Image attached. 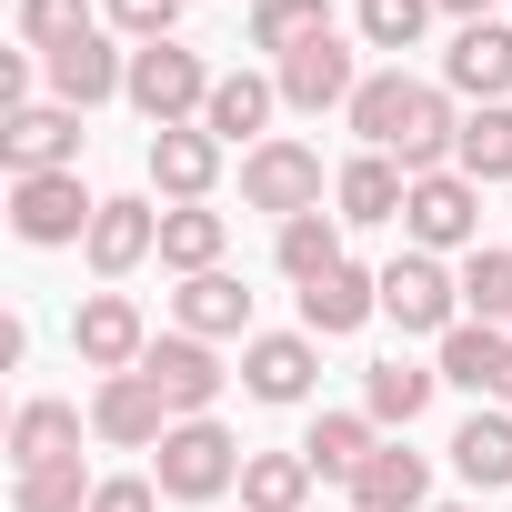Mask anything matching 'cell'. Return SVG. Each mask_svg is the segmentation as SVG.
<instances>
[{
	"instance_id": "e575fe53",
	"label": "cell",
	"mask_w": 512,
	"mask_h": 512,
	"mask_svg": "<svg viewBox=\"0 0 512 512\" xmlns=\"http://www.w3.org/2000/svg\"><path fill=\"white\" fill-rule=\"evenodd\" d=\"M352 31H362L372 51H422L432 0H352Z\"/></svg>"
},
{
	"instance_id": "5b68a950",
	"label": "cell",
	"mask_w": 512,
	"mask_h": 512,
	"mask_svg": "<svg viewBox=\"0 0 512 512\" xmlns=\"http://www.w3.org/2000/svg\"><path fill=\"white\" fill-rule=\"evenodd\" d=\"M241 201H251V211H272V221L322 211V151L292 141V131H272L262 151H241Z\"/></svg>"
},
{
	"instance_id": "f546056e",
	"label": "cell",
	"mask_w": 512,
	"mask_h": 512,
	"mask_svg": "<svg viewBox=\"0 0 512 512\" xmlns=\"http://www.w3.org/2000/svg\"><path fill=\"white\" fill-rule=\"evenodd\" d=\"M452 171H462V181H512V101H482V111H462Z\"/></svg>"
},
{
	"instance_id": "e0dca14e",
	"label": "cell",
	"mask_w": 512,
	"mask_h": 512,
	"mask_svg": "<svg viewBox=\"0 0 512 512\" xmlns=\"http://www.w3.org/2000/svg\"><path fill=\"white\" fill-rule=\"evenodd\" d=\"M151 251H161V211H151L141 191H121V201H101V221H91V241H81V262H91L101 282H131Z\"/></svg>"
},
{
	"instance_id": "9c48e42d",
	"label": "cell",
	"mask_w": 512,
	"mask_h": 512,
	"mask_svg": "<svg viewBox=\"0 0 512 512\" xmlns=\"http://www.w3.org/2000/svg\"><path fill=\"white\" fill-rule=\"evenodd\" d=\"M141 382L171 402V422H201V412L231 392L221 352H211V342H191V332H151V352H141Z\"/></svg>"
},
{
	"instance_id": "8d00e7d4",
	"label": "cell",
	"mask_w": 512,
	"mask_h": 512,
	"mask_svg": "<svg viewBox=\"0 0 512 512\" xmlns=\"http://www.w3.org/2000/svg\"><path fill=\"white\" fill-rule=\"evenodd\" d=\"M101 21L141 51V41H171V31H181V0H101Z\"/></svg>"
},
{
	"instance_id": "b9f144b4",
	"label": "cell",
	"mask_w": 512,
	"mask_h": 512,
	"mask_svg": "<svg viewBox=\"0 0 512 512\" xmlns=\"http://www.w3.org/2000/svg\"><path fill=\"white\" fill-rule=\"evenodd\" d=\"M422 512H472V502H422Z\"/></svg>"
},
{
	"instance_id": "f35d334b",
	"label": "cell",
	"mask_w": 512,
	"mask_h": 512,
	"mask_svg": "<svg viewBox=\"0 0 512 512\" xmlns=\"http://www.w3.org/2000/svg\"><path fill=\"white\" fill-rule=\"evenodd\" d=\"M31 61H41V51H11V61H0V101H11V111H31Z\"/></svg>"
},
{
	"instance_id": "836d02e7",
	"label": "cell",
	"mask_w": 512,
	"mask_h": 512,
	"mask_svg": "<svg viewBox=\"0 0 512 512\" xmlns=\"http://www.w3.org/2000/svg\"><path fill=\"white\" fill-rule=\"evenodd\" d=\"M91 472L81 462H51V472H11V512H91Z\"/></svg>"
},
{
	"instance_id": "cb8c5ba5",
	"label": "cell",
	"mask_w": 512,
	"mask_h": 512,
	"mask_svg": "<svg viewBox=\"0 0 512 512\" xmlns=\"http://www.w3.org/2000/svg\"><path fill=\"white\" fill-rule=\"evenodd\" d=\"M432 502V462L412 442H382L362 472H352V512H422Z\"/></svg>"
},
{
	"instance_id": "4316f807",
	"label": "cell",
	"mask_w": 512,
	"mask_h": 512,
	"mask_svg": "<svg viewBox=\"0 0 512 512\" xmlns=\"http://www.w3.org/2000/svg\"><path fill=\"white\" fill-rule=\"evenodd\" d=\"M221 251H231V221L211 211V201H171L161 211V272H221Z\"/></svg>"
},
{
	"instance_id": "8fae6325",
	"label": "cell",
	"mask_w": 512,
	"mask_h": 512,
	"mask_svg": "<svg viewBox=\"0 0 512 512\" xmlns=\"http://www.w3.org/2000/svg\"><path fill=\"white\" fill-rule=\"evenodd\" d=\"M312 382H322V342L312 332H251L241 342V392L251 402L292 412V402H312Z\"/></svg>"
},
{
	"instance_id": "30bf717a",
	"label": "cell",
	"mask_w": 512,
	"mask_h": 512,
	"mask_svg": "<svg viewBox=\"0 0 512 512\" xmlns=\"http://www.w3.org/2000/svg\"><path fill=\"white\" fill-rule=\"evenodd\" d=\"M71 352H81V372H141V352H151V322H141V302L131 292H91L81 312H71Z\"/></svg>"
},
{
	"instance_id": "d6986e66",
	"label": "cell",
	"mask_w": 512,
	"mask_h": 512,
	"mask_svg": "<svg viewBox=\"0 0 512 512\" xmlns=\"http://www.w3.org/2000/svg\"><path fill=\"white\" fill-rule=\"evenodd\" d=\"M372 312H382V272H362V262L302 282V332H312V342H352Z\"/></svg>"
},
{
	"instance_id": "6da1fadb",
	"label": "cell",
	"mask_w": 512,
	"mask_h": 512,
	"mask_svg": "<svg viewBox=\"0 0 512 512\" xmlns=\"http://www.w3.org/2000/svg\"><path fill=\"white\" fill-rule=\"evenodd\" d=\"M342 121L362 131V151H392L412 181H422V171H452V141H462L452 91H442V81H412L402 61H392V71H372V81L352 91V111H342Z\"/></svg>"
},
{
	"instance_id": "60d3db41",
	"label": "cell",
	"mask_w": 512,
	"mask_h": 512,
	"mask_svg": "<svg viewBox=\"0 0 512 512\" xmlns=\"http://www.w3.org/2000/svg\"><path fill=\"white\" fill-rule=\"evenodd\" d=\"M492 402H502V412H512V362H502V392H492Z\"/></svg>"
},
{
	"instance_id": "ffe728a7",
	"label": "cell",
	"mask_w": 512,
	"mask_h": 512,
	"mask_svg": "<svg viewBox=\"0 0 512 512\" xmlns=\"http://www.w3.org/2000/svg\"><path fill=\"white\" fill-rule=\"evenodd\" d=\"M171 332H191V342H251V292L231 272H191L171 292Z\"/></svg>"
},
{
	"instance_id": "1f68e13d",
	"label": "cell",
	"mask_w": 512,
	"mask_h": 512,
	"mask_svg": "<svg viewBox=\"0 0 512 512\" xmlns=\"http://www.w3.org/2000/svg\"><path fill=\"white\" fill-rule=\"evenodd\" d=\"M322 31H332V0H251V51H272V61H292Z\"/></svg>"
},
{
	"instance_id": "d6a6232c",
	"label": "cell",
	"mask_w": 512,
	"mask_h": 512,
	"mask_svg": "<svg viewBox=\"0 0 512 512\" xmlns=\"http://www.w3.org/2000/svg\"><path fill=\"white\" fill-rule=\"evenodd\" d=\"M462 322L512 332V251H462Z\"/></svg>"
},
{
	"instance_id": "83f0119b",
	"label": "cell",
	"mask_w": 512,
	"mask_h": 512,
	"mask_svg": "<svg viewBox=\"0 0 512 512\" xmlns=\"http://www.w3.org/2000/svg\"><path fill=\"white\" fill-rule=\"evenodd\" d=\"M452 472H462L472 492H502V482H512V412H502V402H482V412L452 432Z\"/></svg>"
},
{
	"instance_id": "7402d4cb",
	"label": "cell",
	"mask_w": 512,
	"mask_h": 512,
	"mask_svg": "<svg viewBox=\"0 0 512 512\" xmlns=\"http://www.w3.org/2000/svg\"><path fill=\"white\" fill-rule=\"evenodd\" d=\"M502 362H512V332H502V322H452V332L432 342V372H442L452 392H482V402L502 392Z\"/></svg>"
},
{
	"instance_id": "74e56055",
	"label": "cell",
	"mask_w": 512,
	"mask_h": 512,
	"mask_svg": "<svg viewBox=\"0 0 512 512\" xmlns=\"http://www.w3.org/2000/svg\"><path fill=\"white\" fill-rule=\"evenodd\" d=\"M91 512H161V482H151V472H111V482L91 492Z\"/></svg>"
},
{
	"instance_id": "44dd1931",
	"label": "cell",
	"mask_w": 512,
	"mask_h": 512,
	"mask_svg": "<svg viewBox=\"0 0 512 512\" xmlns=\"http://www.w3.org/2000/svg\"><path fill=\"white\" fill-rule=\"evenodd\" d=\"M211 181H221V141H211L201 121L151 131V191H161V201H211Z\"/></svg>"
},
{
	"instance_id": "4fadbf2b",
	"label": "cell",
	"mask_w": 512,
	"mask_h": 512,
	"mask_svg": "<svg viewBox=\"0 0 512 512\" xmlns=\"http://www.w3.org/2000/svg\"><path fill=\"white\" fill-rule=\"evenodd\" d=\"M0 161H11V181H31V171H81V111H61V101L0 111Z\"/></svg>"
},
{
	"instance_id": "d4e9b609",
	"label": "cell",
	"mask_w": 512,
	"mask_h": 512,
	"mask_svg": "<svg viewBox=\"0 0 512 512\" xmlns=\"http://www.w3.org/2000/svg\"><path fill=\"white\" fill-rule=\"evenodd\" d=\"M432 392H442V372H432V362H402V352L362 372V412H372L382 432H412V422L432 412Z\"/></svg>"
},
{
	"instance_id": "484cf974",
	"label": "cell",
	"mask_w": 512,
	"mask_h": 512,
	"mask_svg": "<svg viewBox=\"0 0 512 512\" xmlns=\"http://www.w3.org/2000/svg\"><path fill=\"white\" fill-rule=\"evenodd\" d=\"M382 452V422L372 412H312V432H302V462L322 472V482H342L352 492V472Z\"/></svg>"
},
{
	"instance_id": "277c9868",
	"label": "cell",
	"mask_w": 512,
	"mask_h": 512,
	"mask_svg": "<svg viewBox=\"0 0 512 512\" xmlns=\"http://www.w3.org/2000/svg\"><path fill=\"white\" fill-rule=\"evenodd\" d=\"M402 231H412V251H432V262L482 251V181H462V171H422L412 201H402Z\"/></svg>"
},
{
	"instance_id": "7bdbcfd3",
	"label": "cell",
	"mask_w": 512,
	"mask_h": 512,
	"mask_svg": "<svg viewBox=\"0 0 512 512\" xmlns=\"http://www.w3.org/2000/svg\"><path fill=\"white\" fill-rule=\"evenodd\" d=\"M502 11H512V0H502Z\"/></svg>"
},
{
	"instance_id": "f1b7e54d",
	"label": "cell",
	"mask_w": 512,
	"mask_h": 512,
	"mask_svg": "<svg viewBox=\"0 0 512 512\" xmlns=\"http://www.w3.org/2000/svg\"><path fill=\"white\" fill-rule=\"evenodd\" d=\"M312 482H322V472L302 462V442H292V452H251V462H241V512H302Z\"/></svg>"
},
{
	"instance_id": "8992f818",
	"label": "cell",
	"mask_w": 512,
	"mask_h": 512,
	"mask_svg": "<svg viewBox=\"0 0 512 512\" xmlns=\"http://www.w3.org/2000/svg\"><path fill=\"white\" fill-rule=\"evenodd\" d=\"M91 221H101V201L81 191V171H31V181H11V231H21L31 251H71V241H91Z\"/></svg>"
},
{
	"instance_id": "603a6c76",
	"label": "cell",
	"mask_w": 512,
	"mask_h": 512,
	"mask_svg": "<svg viewBox=\"0 0 512 512\" xmlns=\"http://www.w3.org/2000/svg\"><path fill=\"white\" fill-rule=\"evenodd\" d=\"M51 462H81V402L31 392L11 412V472H51Z\"/></svg>"
},
{
	"instance_id": "3957f363",
	"label": "cell",
	"mask_w": 512,
	"mask_h": 512,
	"mask_svg": "<svg viewBox=\"0 0 512 512\" xmlns=\"http://www.w3.org/2000/svg\"><path fill=\"white\" fill-rule=\"evenodd\" d=\"M241 462H251V452H241V442L201 412V422H171V432H161L151 482H161V502H221V492L241 482Z\"/></svg>"
},
{
	"instance_id": "d590c367",
	"label": "cell",
	"mask_w": 512,
	"mask_h": 512,
	"mask_svg": "<svg viewBox=\"0 0 512 512\" xmlns=\"http://www.w3.org/2000/svg\"><path fill=\"white\" fill-rule=\"evenodd\" d=\"M101 21H91V0H21V41L51 61V51H71V41H91Z\"/></svg>"
},
{
	"instance_id": "7c38bea8",
	"label": "cell",
	"mask_w": 512,
	"mask_h": 512,
	"mask_svg": "<svg viewBox=\"0 0 512 512\" xmlns=\"http://www.w3.org/2000/svg\"><path fill=\"white\" fill-rule=\"evenodd\" d=\"M442 91L452 101H512V21H462L442 41Z\"/></svg>"
},
{
	"instance_id": "ab89813d",
	"label": "cell",
	"mask_w": 512,
	"mask_h": 512,
	"mask_svg": "<svg viewBox=\"0 0 512 512\" xmlns=\"http://www.w3.org/2000/svg\"><path fill=\"white\" fill-rule=\"evenodd\" d=\"M432 11H452V21H492L502 0H432Z\"/></svg>"
},
{
	"instance_id": "52a82bcc",
	"label": "cell",
	"mask_w": 512,
	"mask_h": 512,
	"mask_svg": "<svg viewBox=\"0 0 512 512\" xmlns=\"http://www.w3.org/2000/svg\"><path fill=\"white\" fill-rule=\"evenodd\" d=\"M382 322H402V332H452L462 322V272L452 262H432V251H402V262H382Z\"/></svg>"
},
{
	"instance_id": "ac0fdd59",
	"label": "cell",
	"mask_w": 512,
	"mask_h": 512,
	"mask_svg": "<svg viewBox=\"0 0 512 512\" xmlns=\"http://www.w3.org/2000/svg\"><path fill=\"white\" fill-rule=\"evenodd\" d=\"M332 201H342V231L402 221V201H412V171H402L392 151H352V161L332 171Z\"/></svg>"
},
{
	"instance_id": "9a60e30c",
	"label": "cell",
	"mask_w": 512,
	"mask_h": 512,
	"mask_svg": "<svg viewBox=\"0 0 512 512\" xmlns=\"http://www.w3.org/2000/svg\"><path fill=\"white\" fill-rule=\"evenodd\" d=\"M91 432H101L111 452H161V432H171V402H161L141 372H111V382H91Z\"/></svg>"
},
{
	"instance_id": "5bb4252c",
	"label": "cell",
	"mask_w": 512,
	"mask_h": 512,
	"mask_svg": "<svg viewBox=\"0 0 512 512\" xmlns=\"http://www.w3.org/2000/svg\"><path fill=\"white\" fill-rule=\"evenodd\" d=\"M41 81H51V101L61 111H101V101H121L131 91V51H111V31H91V41H71V51H51L41 61Z\"/></svg>"
},
{
	"instance_id": "7a4b0ae2",
	"label": "cell",
	"mask_w": 512,
	"mask_h": 512,
	"mask_svg": "<svg viewBox=\"0 0 512 512\" xmlns=\"http://www.w3.org/2000/svg\"><path fill=\"white\" fill-rule=\"evenodd\" d=\"M211 81H221V71H211L201 51H181V41H141V51H131V91H121V101H131L151 131H181V121H201V111H211Z\"/></svg>"
},
{
	"instance_id": "4dcf8cb0",
	"label": "cell",
	"mask_w": 512,
	"mask_h": 512,
	"mask_svg": "<svg viewBox=\"0 0 512 512\" xmlns=\"http://www.w3.org/2000/svg\"><path fill=\"white\" fill-rule=\"evenodd\" d=\"M272 262H282L292 282H322V272H342V211H302V221H282Z\"/></svg>"
},
{
	"instance_id": "ba28073f",
	"label": "cell",
	"mask_w": 512,
	"mask_h": 512,
	"mask_svg": "<svg viewBox=\"0 0 512 512\" xmlns=\"http://www.w3.org/2000/svg\"><path fill=\"white\" fill-rule=\"evenodd\" d=\"M272 81H282V111H312V121H322V111H352V91H362L372 71H362V51H352L342 31H322V41H302L292 61H272Z\"/></svg>"
},
{
	"instance_id": "2e32d148",
	"label": "cell",
	"mask_w": 512,
	"mask_h": 512,
	"mask_svg": "<svg viewBox=\"0 0 512 512\" xmlns=\"http://www.w3.org/2000/svg\"><path fill=\"white\" fill-rule=\"evenodd\" d=\"M272 111H282V81H272V71H221L201 131H211L221 151H262V141H272Z\"/></svg>"
}]
</instances>
